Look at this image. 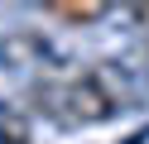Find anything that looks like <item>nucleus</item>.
Wrapping results in <instances>:
<instances>
[{
    "mask_svg": "<svg viewBox=\"0 0 149 144\" xmlns=\"http://www.w3.org/2000/svg\"><path fill=\"white\" fill-rule=\"evenodd\" d=\"M5 115H10V106H5V101H0V120H5Z\"/></svg>",
    "mask_w": 149,
    "mask_h": 144,
    "instance_id": "obj_5",
    "label": "nucleus"
},
{
    "mask_svg": "<svg viewBox=\"0 0 149 144\" xmlns=\"http://www.w3.org/2000/svg\"><path fill=\"white\" fill-rule=\"evenodd\" d=\"M48 58H53L48 38L34 34V29H15V34L0 38V63L5 67H43Z\"/></svg>",
    "mask_w": 149,
    "mask_h": 144,
    "instance_id": "obj_2",
    "label": "nucleus"
},
{
    "mask_svg": "<svg viewBox=\"0 0 149 144\" xmlns=\"http://www.w3.org/2000/svg\"><path fill=\"white\" fill-rule=\"evenodd\" d=\"M43 15L63 19V24H96V19L111 15V5H106V0H48Z\"/></svg>",
    "mask_w": 149,
    "mask_h": 144,
    "instance_id": "obj_3",
    "label": "nucleus"
},
{
    "mask_svg": "<svg viewBox=\"0 0 149 144\" xmlns=\"http://www.w3.org/2000/svg\"><path fill=\"white\" fill-rule=\"evenodd\" d=\"M130 19H135L139 29H149V5H135V10H130Z\"/></svg>",
    "mask_w": 149,
    "mask_h": 144,
    "instance_id": "obj_4",
    "label": "nucleus"
},
{
    "mask_svg": "<svg viewBox=\"0 0 149 144\" xmlns=\"http://www.w3.org/2000/svg\"><path fill=\"white\" fill-rule=\"evenodd\" d=\"M43 101V111L63 125H101L125 106V91L111 82L106 67H91L82 77H68V82H53V86H39L34 91Z\"/></svg>",
    "mask_w": 149,
    "mask_h": 144,
    "instance_id": "obj_1",
    "label": "nucleus"
}]
</instances>
